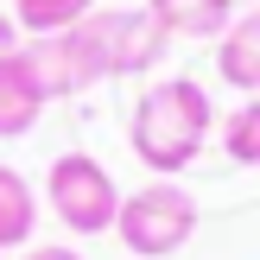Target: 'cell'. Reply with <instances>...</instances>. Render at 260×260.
<instances>
[{"label": "cell", "mask_w": 260, "mask_h": 260, "mask_svg": "<svg viewBox=\"0 0 260 260\" xmlns=\"http://www.w3.org/2000/svg\"><path fill=\"white\" fill-rule=\"evenodd\" d=\"M222 152H229L235 165H248V172H260V95H248V102L222 121Z\"/></svg>", "instance_id": "cell-11"}, {"label": "cell", "mask_w": 260, "mask_h": 260, "mask_svg": "<svg viewBox=\"0 0 260 260\" xmlns=\"http://www.w3.org/2000/svg\"><path fill=\"white\" fill-rule=\"evenodd\" d=\"M210 134H216V102H210V89L197 76L152 83L134 102V114H127V146H134V159L152 178H178L184 165H197Z\"/></svg>", "instance_id": "cell-1"}, {"label": "cell", "mask_w": 260, "mask_h": 260, "mask_svg": "<svg viewBox=\"0 0 260 260\" xmlns=\"http://www.w3.org/2000/svg\"><path fill=\"white\" fill-rule=\"evenodd\" d=\"M45 108H51V102H45V89H38L25 51H13V57L0 63V140H25Z\"/></svg>", "instance_id": "cell-7"}, {"label": "cell", "mask_w": 260, "mask_h": 260, "mask_svg": "<svg viewBox=\"0 0 260 260\" xmlns=\"http://www.w3.org/2000/svg\"><path fill=\"white\" fill-rule=\"evenodd\" d=\"M146 13L165 25V38H222L235 0H146Z\"/></svg>", "instance_id": "cell-8"}, {"label": "cell", "mask_w": 260, "mask_h": 260, "mask_svg": "<svg viewBox=\"0 0 260 260\" xmlns=\"http://www.w3.org/2000/svg\"><path fill=\"white\" fill-rule=\"evenodd\" d=\"M19 260H83V254H76V248H57V241H51V248H25Z\"/></svg>", "instance_id": "cell-12"}, {"label": "cell", "mask_w": 260, "mask_h": 260, "mask_svg": "<svg viewBox=\"0 0 260 260\" xmlns=\"http://www.w3.org/2000/svg\"><path fill=\"white\" fill-rule=\"evenodd\" d=\"M190 235H197V197H190L184 184L159 178V184H140L134 197H121L114 241L134 260H172Z\"/></svg>", "instance_id": "cell-2"}, {"label": "cell", "mask_w": 260, "mask_h": 260, "mask_svg": "<svg viewBox=\"0 0 260 260\" xmlns=\"http://www.w3.org/2000/svg\"><path fill=\"white\" fill-rule=\"evenodd\" d=\"M32 235H38V190L25 184L13 165H0V254L25 248Z\"/></svg>", "instance_id": "cell-9"}, {"label": "cell", "mask_w": 260, "mask_h": 260, "mask_svg": "<svg viewBox=\"0 0 260 260\" xmlns=\"http://www.w3.org/2000/svg\"><path fill=\"white\" fill-rule=\"evenodd\" d=\"M254 7H260V0H254Z\"/></svg>", "instance_id": "cell-14"}, {"label": "cell", "mask_w": 260, "mask_h": 260, "mask_svg": "<svg viewBox=\"0 0 260 260\" xmlns=\"http://www.w3.org/2000/svg\"><path fill=\"white\" fill-rule=\"evenodd\" d=\"M19 51V32H13V13H0V63Z\"/></svg>", "instance_id": "cell-13"}, {"label": "cell", "mask_w": 260, "mask_h": 260, "mask_svg": "<svg viewBox=\"0 0 260 260\" xmlns=\"http://www.w3.org/2000/svg\"><path fill=\"white\" fill-rule=\"evenodd\" d=\"M89 32H95V51H102V70L108 76H146L159 70L165 57V25L152 19L146 7H95L89 13Z\"/></svg>", "instance_id": "cell-5"}, {"label": "cell", "mask_w": 260, "mask_h": 260, "mask_svg": "<svg viewBox=\"0 0 260 260\" xmlns=\"http://www.w3.org/2000/svg\"><path fill=\"white\" fill-rule=\"evenodd\" d=\"M19 51H25V63H32V76H38V89H45V102H70V95H89L95 83H108L89 19L70 25V32H38V38H25Z\"/></svg>", "instance_id": "cell-4"}, {"label": "cell", "mask_w": 260, "mask_h": 260, "mask_svg": "<svg viewBox=\"0 0 260 260\" xmlns=\"http://www.w3.org/2000/svg\"><path fill=\"white\" fill-rule=\"evenodd\" d=\"M89 13H95V0H13V19L25 25V32H70V25H83Z\"/></svg>", "instance_id": "cell-10"}, {"label": "cell", "mask_w": 260, "mask_h": 260, "mask_svg": "<svg viewBox=\"0 0 260 260\" xmlns=\"http://www.w3.org/2000/svg\"><path fill=\"white\" fill-rule=\"evenodd\" d=\"M45 203L70 235H114L121 184L108 178V165L95 152H57L45 172Z\"/></svg>", "instance_id": "cell-3"}, {"label": "cell", "mask_w": 260, "mask_h": 260, "mask_svg": "<svg viewBox=\"0 0 260 260\" xmlns=\"http://www.w3.org/2000/svg\"><path fill=\"white\" fill-rule=\"evenodd\" d=\"M216 76L241 95H260V7L235 13L229 32L216 38Z\"/></svg>", "instance_id": "cell-6"}]
</instances>
